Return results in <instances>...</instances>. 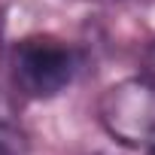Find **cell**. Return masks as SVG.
I'll list each match as a JSON object with an SVG mask.
<instances>
[{"label":"cell","instance_id":"obj_1","mask_svg":"<svg viewBox=\"0 0 155 155\" xmlns=\"http://www.w3.org/2000/svg\"><path fill=\"white\" fill-rule=\"evenodd\" d=\"M82 70V52L52 34H31L12 46V85L31 101H52L67 91Z\"/></svg>","mask_w":155,"mask_h":155},{"label":"cell","instance_id":"obj_2","mask_svg":"<svg viewBox=\"0 0 155 155\" xmlns=\"http://www.w3.org/2000/svg\"><path fill=\"white\" fill-rule=\"evenodd\" d=\"M97 122L122 146L155 155V79L137 73L113 82L97 101Z\"/></svg>","mask_w":155,"mask_h":155},{"label":"cell","instance_id":"obj_3","mask_svg":"<svg viewBox=\"0 0 155 155\" xmlns=\"http://www.w3.org/2000/svg\"><path fill=\"white\" fill-rule=\"evenodd\" d=\"M0 155H28L25 134L6 122H0Z\"/></svg>","mask_w":155,"mask_h":155},{"label":"cell","instance_id":"obj_4","mask_svg":"<svg viewBox=\"0 0 155 155\" xmlns=\"http://www.w3.org/2000/svg\"><path fill=\"white\" fill-rule=\"evenodd\" d=\"M140 73H146V76H152L155 79V40L146 46V52H143V67H140Z\"/></svg>","mask_w":155,"mask_h":155},{"label":"cell","instance_id":"obj_5","mask_svg":"<svg viewBox=\"0 0 155 155\" xmlns=\"http://www.w3.org/2000/svg\"><path fill=\"white\" fill-rule=\"evenodd\" d=\"M91 3H116V0H91Z\"/></svg>","mask_w":155,"mask_h":155}]
</instances>
